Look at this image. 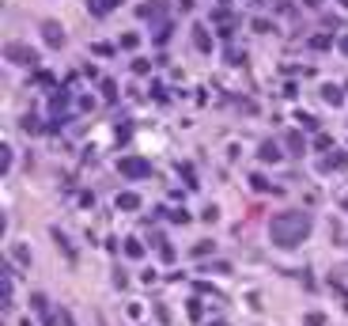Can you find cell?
Masks as SVG:
<instances>
[{
    "label": "cell",
    "instance_id": "6da1fadb",
    "mask_svg": "<svg viewBox=\"0 0 348 326\" xmlns=\"http://www.w3.org/2000/svg\"><path fill=\"white\" fill-rule=\"evenodd\" d=\"M311 235V216L307 213H280L273 216V224H269V239H273L276 247H284V251H292V247H299L303 239Z\"/></svg>",
    "mask_w": 348,
    "mask_h": 326
},
{
    "label": "cell",
    "instance_id": "7a4b0ae2",
    "mask_svg": "<svg viewBox=\"0 0 348 326\" xmlns=\"http://www.w3.org/2000/svg\"><path fill=\"white\" fill-rule=\"evenodd\" d=\"M118 171H121L125 178H148V175H151V167H148L144 159H137V156L121 159V163H118Z\"/></svg>",
    "mask_w": 348,
    "mask_h": 326
},
{
    "label": "cell",
    "instance_id": "3957f363",
    "mask_svg": "<svg viewBox=\"0 0 348 326\" xmlns=\"http://www.w3.org/2000/svg\"><path fill=\"white\" fill-rule=\"evenodd\" d=\"M42 38L50 46H64V31H61V23H42Z\"/></svg>",
    "mask_w": 348,
    "mask_h": 326
},
{
    "label": "cell",
    "instance_id": "277c9868",
    "mask_svg": "<svg viewBox=\"0 0 348 326\" xmlns=\"http://www.w3.org/2000/svg\"><path fill=\"white\" fill-rule=\"evenodd\" d=\"M8 57H12V61H19V65H31V61H34V53L27 50V46H8Z\"/></svg>",
    "mask_w": 348,
    "mask_h": 326
},
{
    "label": "cell",
    "instance_id": "5b68a950",
    "mask_svg": "<svg viewBox=\"0 0 348 326\" xmlns=\"http://www.w3.org/2000/svg\"><path fill=\"white\" fill-rule=\"evenodd\" d=\"M257 156H261V159H265V163H273V159H280V148L273 145V140H265V145H261V148H257Z\"/></svg>",
    "mask_w": 348,
    "mask_h": 326
},
{
    "label": "cell",
    "instance_id": "8992f818",
    "mask_svg": "<svg viewBox=\"0 0 348 326\" xmlns=\"http://www.w3.org/2000/svg\"><path fill=\"white\" fill-rule=\"evenodd\" d=\"M118 205H121V209H137V205H140V197H137V194H121V197H118Z\"/></svg>",
    "mask_w": 348,
    "mask_h": 326
},
{
    "label": "cell",
    "instance_id": "52a82bcc",
    "mask_svg": "<svg viewBox=\"0 0 348 326\" xmlns=\"http://www.w3.org/2000/svg\"><path fill=\"white\" fill-rule=\"evenodd\" d=\"M288 148H292V156H299V152H303V137L292 133V137H288Z\"/></svg>",
    "mask_w": 348,
    "mask_h": 326
},
{
    "label": "cell",
    "instance_id": "ba28073f",
    "mask_svg": "<svg viewBox=\"0 0 348 326\" xmlns=\"http://www.w3.org/2000/svg\"><path fill=\"white\" fill-rule=\"evenodd\" d=\"M307 326H325V315H318V311L307 315Z\"/></svg>",
    "mask_w": 348,
    "mask_h": 326
},
{
    "label": "cell",
    "instance_id": "9c48e42d",
    "mask_svg": "<svg viewBox=\"0 0 348 326\" xmlns=\"http://www.w3.org/2000/svg\"><path fill=\"white\" fill-rule=\"evenodd\" d=\"M125 251H129L133 258H140V254H144V247H140V243H125Z\"/></svg>",
    "mask_w": 348,
    "mask_h": 326
},
{
    "label": "cell",
    "instance_id": "30bf717a",
    "mask_svg": "<svg viewBox=\"0 0 348 326\" xmlns=\"http://www.w3.org/2000/svg\"><path fill=\"white\" fill-rule=\"evenodd\" d=\"M307 4H318V0H307Z\"/></svg>",
    "mask_w": 348,
    "mask_h": 326
},
{
    "label": "cell",
    "instance_id": "8fae6325",
    "mask_svg": "<svg viewBox=\"0 0 348 326\" xmlns=\"http://www.w3.org/2000/svg\"><path fill=\"white\" fill-rule=\"evenodd\" d=\"M212 326H224V322H212Z\"/></svg>",
    "mask_w": 348,
    "mask_h": 326
}]
</instances>
